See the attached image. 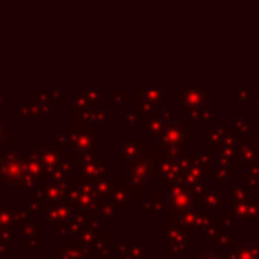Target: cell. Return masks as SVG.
I'll list each match as a JSON object with an SVG mask.
<instances>
[{
	"label": "cell",
	"instance_id": "3",
	"mask_svg": "<svg viewBox=\"0 0 259 259\" xmlns=\"http://www.w3.org/2000/svg\"><path fill=\"white\" fill-rule=\"evenodd\" d=\"M229 205V194L228 189L224 187H217V185L208 184L201 189L199 192L194 194V206L199 208V210H205L208 213L211 211H222L228 210Z\"/></svg>",
	"mask_w": 259,
	"mask_h": 259
},
{
	"label": "cell",
	"instance_id": "8",
	"mask_svg": "<svg viewBox=\"0 0 259 259\" xmlns=\"http://www.w3.org/2000/svg\"><path fill=\"white\" fill-rule=\"evenodd\" d=\"M194 259H224L221 252L210 249V250H194Z\"/></svg>",
	"mask_w": 259,
	"mask_h": 259
},
{
	"label": "cell",
	"instance_id": "2",
	"mask_svg": "<svg viewBox=\"0 0 259 259\" xmlns=\"http://www.w3.org/2000/svg\"><path fill=\"white\" fill-rule=\"evenodd\" d=\"M235 233L236 228L229 222L222 221H213L211 219L210 222L206 224V228L203 229L201 236L205 240V243L210 245V249L217 250V252H222L224 249H228L233 242H235Z\"/></svg>",
	"mask_w": 259,
	"mask_h": 259
},
{
	"label": "cell",
	"instance_id": "6",
	"mask_svg": "<svg viewBox=\"0 0 259 259\" xmlns=\"http://www.w3.org/2000/svg\"><path fill=\"white\" fill-rule=\"evenodd\" d=\"M224 259H259V243L252 240V236H245L243 243L233 242L228 249L222 250Z\"/></svg>",
	"mask_w": 259,
	"mask_h": 259
},
{
	"label": "cell",
	"instance_id": "9",
	"mask_svg": "<svg viewBox=\"0 0 259 259\" xmlns=\"http://www.w3.org/2000/svg\"><path fill=\"white\" fill-rule=\"evenodd\" d=\"M180 259H189L187 256H180Z\"/></svg>",
	"mask_w": 259,
	"mask_h": 259
},
{
	"label": "cell",
	"instance_id": "1",
	"mask_svg": "<svg viewBox=\"0 0 259 259\" xmlns=\"http://www.w3.org/2000/svg\"><path fill=\"white\" fill-rule=\"evenodd\" d=\"M229 205L222 211L221 219L235 228H259V196L257 191L233 182L229 185Z\"/></svg>",
	"mask_w": 259,
	"mask_h": 259
},
{
	"label": "cell",
	"instance_id": "7",
	"mask_svg": "<svg viewBox=\"0 0 259 259\" xmlns=\"http://www.w3.org/2000/svg\"><path fill=\"white\" fill-rule=\"evenodd\" d=\"M169 206L175 211L187 210V208L194 206V194L187 185H173L169 189Z\"/></svg>",
	"mask_w": 259,
	"mask_h": 259
},
{
	"label": "cell",
	"instance_id": "4",
	"mask_svg": "<svg viewBox=\"0 0 259 259\" xmlns=\"http://www.w3.org/2000/svg\"><path fill=\"white\" fill-rule=\"evenodd\" d=\"M211 221V213H208L205 210H199L196 206H191L187 210L178 211V224L184 226L185 229H189L194 235H201L203 229L206 228V224Z\"/></svg>",
	"mask_w": 259,
	"mask_h": 259
},
{
	"label": "cell",
	"instance_id": "5",
	"mask_svg": "<svg viewBox=\"0 0 259 259\" xmlns=\"http://www.w3.org/2000/svg\"><path fill=\"white\" fill-rule=\"evenodd\" d=\"M167 229H169V242H173V245L177 247L182 252H194L196 250V235L191 233L189 229H185L184 226H180L178 222H169L167 224Z\"/></svg>",
	"mask_w": 259,
	"mask_h": 259
}]
</instances>
